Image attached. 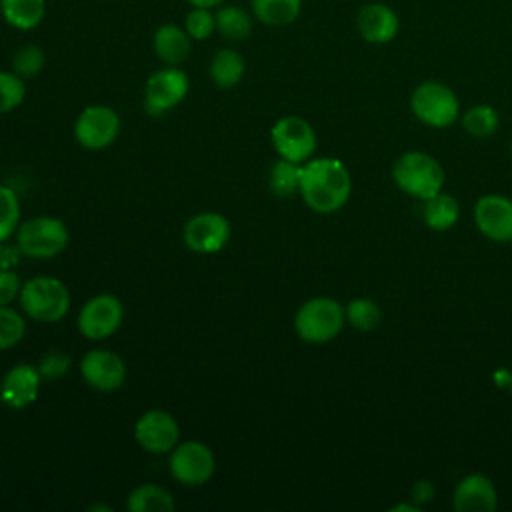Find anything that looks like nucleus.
Returning a JSON list of instances; mask_svg holds the SVG:
<instances>
[{"label":"nucleus","mask_w":512,"mask_h":512,"mask_svg":"<svg viewBox=\"0 0 512 512\" xmlns=\"http://www.w3.org/2000/svg\"><path fill=\"white\" fill-rule=\"evenodd\" d=\"M182 240L194 252H218L230 240V222L218 212L196 214L184 224Z\"/></svg>","instance_id":"4468645a"},{"label":"nucleus","mask_w":512,"mask_h":512,"mask_svg":"<svg viewBox=\"0 0 512 512\" xmlns=\"http://www.w3.org/2000/svg\"><path fill=\"white\" fill-rule=\"evenodd\" d=\"M130 512H174V496L158 484H140L136 486L126 500Z\"/></svg>","instance_id":"393cba45"},{"label":"nucleus","mask_w":512,"mask_h":512,"mask_svg":"<svg viewBox=\"0 0 512 512\" xmlns=\"http://www.w3.org/2000/svg\"><path fill=\"white\" fill-rule=\"evenodd\" d=\"M410 110L418 122L430 128H448L460 118L458 96L440 80L420 82L410 96Z\"/></svg>","instance_id":"39448f33"},{"label":"nucleus","mask_w":512,"mask_h":512,"mask_svg":"<svg viewBox=\"0 0 512 512\" xmlns=\"http://www.w3.org/2000/svg\"><path fill=\"white\" fill-rule=\"evenodd\" d=\"M152 48L160 62L166 66H180L192 50V38L184 30V26H178L174 22L160 24L152 36Z\"/></svg>","instance_id":"6ab92c4d"},{"label":"nucleus","mask_w":512,"mask_h":512,"mask_svg":"<svg viewBox=\"0 0 512 512\" xmlns=\"http://www.w3.org/2000/svg\"><path fill=\"white\" fill-rule=\"evenodd\" d=\"M392 180L404 194L422 202L444 190L446 174L432 154L408 150L394 160Z\"/></svg>","instance_id":"f03ea898"},{"label":"nucleus","mask_w":512,"mask_h":512,"mask_svg":"<svg viewBox=\"0 0 512 512\" xmlns=\"http://www.w3.org/2000/svg\"><path fill=\"white\" fill-rule=\"evenodd\" d=\"M20 306L30 320L52 324L62 320L70 310V290L52 276H36L22 284Z\"/></svg>","instance_id":"7ed1b4c3"},{"label":"nucleus","mask_w":512,"mask_h":512,"mask_svg":"<svg viewBox=\"0 0 512 512\" xmlns=\"http://www.w3.org/2000/svg\"><path fill=\"white\" fill-rule=\"evenodd\" d=\"M122 318V300L114 294H98L80 308L78 330L88 340H104L120 328Z\"/></svg>","instance_id":"9b49d317"},{"label":"nucleus","mask_w":512,"mask_h":512,"mask_svg":"<svg viewBox=\"0 0 512 512\" xmlns=\"http://www.w3.org/2000/svg\"><path fill=\"white\" fill-rule=\"evenodd\" d=\"M300 172L302 164H296L286 158H278L268 176V184L274 196L278 198H290L300 190Z\"/></svg>","instance_id":"bb28decb"},{"label":"nucleus","mask_w":512,"mask_h":512,"mask_svg":"<svg viewBox=\"0 0 512 512\" xmlns=\"http://www.w3.org/2000/svg\"><path fill=\"white\" fill-rule=\"evenodd\" d=\"M210 78L212 82L222 88V90H230L234 86L240 84V80L244 78L246 72V62L242 58V54L234 48H220L218 52H214L210 66H208Z\"/></svg>","instance_id":"412c9836"},{"label":"nucleus","mask_w":512,"mask_h":512,"mask_svg":"<svg viewBox=\"0 0 512 512\" xmlns=\"http://www.w3.org/2000/svg\"><path fill=\"white\" fill-rule=\"evenodd\" d=\"M136 442L150 454H168L180 440V428L166 410H148L134 424Z\"/></svg>","instance_id":"f8f14e48"},{"label":"nucleus","mask_w":512,"mask_h":512,"mask_svg":"<svg viewBox=\"0 0 512 512\" xmlns=\"http://www.w3.org/2000/svg\"><path fill=\"white\" fill-rule=\"evenodd\" d=\"M120 134V116L104 104L86 106L74 124V136L86 150L108 148Z\"/></svg>","instance_id":"9d476101"},{"label":"nucleus","mask_w":512,"mask_h":512,"mask_svg":"<svg viewBox=\"0 0 512 512\" xmlns=\"http://www.w3.org/2000/svg\"><path fill=\"white\" fill-rule=\"evenodd\" d=\"M70 362H72V360H70L68 354H64V352H60V350H50V352H46V354L40 358V362H38V372H40L42 378L54 380V378H60V376H64V374L68 372Z\"/></svg>","instance_id":"72a5a7b5"},{"label":"nucleus","mask_w":512,"mask_h":512,"mask_svg":"<svg viewBox=\"0 0 512 512\" xmlns=\"http://www.w3.org/2000/svg\"><path fill=\"white\" fill-rule=\"evenodd\" d=\"M80 374L88 386L100 392L118 390L126 380V364L112 350H90L80 360Z\"/></svg>","instance_id":"2eb2a0df"},{"label":"nucleus","mask_w":512,"mask_h":512,"mask_svg":"<svg viewBox=\"0 0 512 512\" xmlns=\"http://www.w3.org/2000/svg\"><path fill=\"white\" fill-rule=\"evenodd\" d=\"M344 312H346V322L360 332L374 330L382 320V308L378 306V302L364 296L350 300L344 306Z\"/></svg>","instance_id":"cd10ccee"},{"label":"nucleus","mask_w":512,"mask_h":512,"mask_svg":"<svg viewBox=\"0 0 512 512\" xmlns=\"http://www.w3.org/2000/svg\"><path fill=\"white\" fill-rule=\"evenodd\" d=\"M502 376H504V382H502V384H506L508 390L512 392V372H502Z\"/></svg>","instance_id":"58836bf2"},{"label":"nucleus","mask_w":512,"mask_h":512,"mask_svg":"<svg viewBox=\"0 0 512 512\" xmlns=\"http://www.w3.org/2000/svg\"><path fill=\"white\" fill-rule=\"evenodd\" d=\"M184 30L192 40H208L216 32V14L212 8L192 6L184 18Z\"/></svg>","instance_id":"473e14b6"},{"label":"nucleus","mask_w":512,"mask_h":512,"mask_svg":"<svg viewBox=\"0 0 512 512\" xmlns=\"http://www.w3.org/2000/svg\"><path fill=\"white\" fill-rule=\"evenodd\" d=\"M434 492L436 490H434V484L430 480H416L410 488V498L414 500V504L422 506V504L434 500Z\"/></svg>","instance_id":"e433bc0d"},{"label":"nucleus","mask_w":512,"mask_h":512,"mask_svg":"<svg viewBox=\"0 0 512 512\" xmlns=\"http://www.w3.org/2000/svg\"><path fill=\"white\" fill-rule=\"evenodd\" d=\"M16 244L22 254L36 260L58 256L68 244V228L60 218L34 216L24 220L16 230Z\"/></svg>","instance_id":"423d86ee"},{"label":"nucleus","mask_w":512,"mask_h":512,"mask_svg":"<svg viewBox=\"0 0 512 512\" xmlns=\"http://www.w3.org/2000/svg\"><path fill=\"white\" fill-rule=\"evenodd\" d=\"M22 280L14 270H0V306H8L20 296Z\"/></svg>","instance_id":"f704fd0d"},{"label":"nucleus","mask_w":512,"mask_h":512,"mask_svg":"<svg viewBox=\"0 0 512 512\" xmlns=\"http://www.w3.org/2000/svg\"><path fill=\"white\" fill-rule=\"evenodd\" d=\"M26 334V320L24 316L10 308L0 306V350H8L16 346Z\"/></svg>","instance_id":"7c9ffc66"},{"label":"nucleus","mask_w":512,"mask_h":512,"mask_svg":"<svg viewBox=\"0 0 512 512\" xmlns=\"http://www.w3.org/2000/svg\"><path fill=\"white\" fill-rule=\"evenodd\" d=\"M20 226V202L16 192L0 184V242L8 240Z\"/></svg>","instance_id":"c85d7f7f"},{"label":"nucleus","mask_w":512,"mask_h":512,"mask_svg":"<svg viewBox=\"0 0 512 512\" xmlns=\"http://www.w3.org/2000/svg\"><path fill=\"white\" fill-rule=\"evenodd\" d=\"M250 10L264 26H288L302 10V0H250Z\"/></svg>","instance_id":"b1692460"},{"label":"nucleus","mask_w":512,"mask_h":512,"mask_svg":"<svg viewBox=\"0 0 512 512\" xmlns=\"http://www.w3.org/2000/svg\"><path fill=\"white\" fill-rule=\"evenodd\" d=\"M26 98V86L24 78H20L16 72L0 70V114H6L14 108H18Z\"/></svg>","instance_id":"2f4dec72"},{"label":"nucleus","mask_w":512,"mask_h":512,"mask_svg":"<svg viewBox=\"0 0 512 512\" xmlns=\"http://www.w3.org/2000/svg\"><path fill=\"white\" fill-rule=\"evenodd\" d=\"M44 64H46L44 50L36 44H24L12 56V72H16L24 80L40 74Z\"/></svg>","instance_id":"c756f323"},{"label":"nucleus","mask_w":512,"mask_h":512,"mask_svg":"<svg viewBox=\"0 0 512 512\" xmlns=\"http://www.w3.org/2000/svg\"><path fill=\"white\" fill-rule=\"evenodd\" d=\"M214 14L216 32L230 42H242L254 30V14L238 4H222Z\"/></svg>","instance_id":"5701e85b"},{"label":"nucleus","mask_w":512,"mask_h":512,"mask_svg":"<svg viewBox=\"0 0 512 512\" xmlns=\"http://www.w3.org/2000/svg\"><path fill=\"white\" fill-rule=\"evenodd\" d=\"M458 218H460V206L452 194L442 190L422 200V220L430 230L446 232L456 226Z\"/></svg>","instance_id":"aec40b11"},{"label":"nucleus","mask_w":512,"mask_h":512,"mask_svg":"<svg viewBox=\"0 0 512 512\" xmlns=\"http://www.w3.org/2000/svg\"><path fill=\"white\" fill-rule=\"evenodd\" d=\"M0 14L8 26L28 32L42 24L46 0H0Z\"/></svg>","instance_id":"4be33fe9"},{"label":"nucleus","mask_w":512,"mask_h":512,"mask_svg":"<svg viewBox=\"0 0 512 512\" xmlns=\"http://www.w3.org/2000/svg\"><path fill=\"white\" fill-rule=\"evenodd\" d=\"M274 150L280 158L304 164L316 150V132L302 116H282L270 130Z\"/></svg>","instance_id":"1a4fd4ad"},{"label":"nucleus","mask_w":512,"mask_h":512,"mask_svg":"<svg viewBox=\"0 0 512 512\" xmlns=\"http://www.w3.org/2000/svg\"><path fill=\"white\" fill-rule=\"evenodd\" d=\"M346 324L344 306L330 296H314L306 300L294 316L296 334L310 344L334 340Z\"/></svg>","instance_id":"20e7f679"},{"label":"nucleus","mask_w":512,"mask_h":512,"mask_svg":"<svg viewBox=\"0 0 512 512\" xmlns=\"http://www.w3.org/2000/svg\"><path fill=\"white\" fill-rule=\"evenodd\" d=\"M188 74L178 66H164L152 72L144 84V110L150 116H162L176 108L188 94Z\"/></svg>","instance_id":"0eeeda50"},{"label":"nucleus","mask_w":512,"mask_h":512,"mask_svg":"<svg viewBox=\"0 0 512 512\" xmlns=\"http://www.w3.org/2000/svg\"><path fill=\"white\" fill-rule=\"evenodd\" d=\"M472 218L484 238L498 244L512 242V198L486 194L476 200Z\"/></svg>","instance_id":"ddd939ff"},{"label":"nucleus","mask_w":512,"mask_h":512,"mask_svg":"<svg viewBox=\"0 0 512 512\" xmlns=\"http://www.w3.org/2000/svg\"><path fill=\"white\" fill-rule=\"evenodd\" d=\"M500 126V116L490 104H474L462 114V128L472 138H490Z\"/></svg>","instance_id":"a878e982"},{"label":"nucleus","mask_w":512,"mask_h":512,"mask_svg":"<svg viewBox=\"0 0 512 512\" xmlns=\"http://www.w3.org/2000/svg\"><path fill=\"white\" fill-rule=\"evenodd\" d=\"M40 380L38 366L16 364L0 380V402L14 410L34 404L40 392Z\"/></svg>","instance_id":"dca6fc26"},{"label":"nucleus","mask_w":512,"mask_h":512,"mask_svg":"<svg viewBox=\"0 0 512 512\" xmlns=\"http://www.w3.org/2000/svg\"><path fill=\"white\" fill-rule=\"evenodd\" d=\"M356 30L368 44H388L400 32V18L390 6L370 2L358 10Z\"/></svg>","instance_id":"a211bd4d"},{"label":"nucleus","mask_w":512,"mask_h":512,"mask_svg":"<svg viewBox=\"0 0 512 512\" xmlns=\"http://www.w3.org/2000/svg\"><path fill=\"white\" fill-rule=\"evenodd\" d=\"M190 6H202V8H218L224 4V0H186Z\"/></svg>","instance_id":"4c0bfd02"},{"label":"nucleus","mask_w":512,"mask_h":512,"mask_svg":"<svg viewBox=\"0 0 512 512\" xmlns=\"http://www.w3.org/2000/svg\"><path fill=\"white\" fill-rule=\"evenodd\" d=\"M22 250L18 244H8L6 240L0 242V270H14V266L20 262Z\"/></svg>","instance_id":"c9c22d12"},{"label":"nucleus","mask_w":512,"mask_h":512,"mask_svg":"<svg viewBox=\"0 0 512 512\" xmlns=\"http://www.w3.org/2000/svg\"><path fill=\"white\" fill-rule=\"evenodd\" d=\"M298 194L310 210L334 214L350 200L352 176L338 158H312L302 164Z\"/></svg>","instance_id":"f257e3e1"},{"label":"nucleus","mask_w":512,"mask_h":512,"mask_svg":"<svg viewBox=\"0 0 512 512\" xmlns=\"http://www.w3.org/2000/svg\"><path fill=\"white\" fill-rule=\"evenodd\" d=\"M510 152H512V140H510Z\"/></svg>","instance_id":"ea45409f"},{"label":"nucleus","mask_w":512,"mask_h":512,"mask_svg":"<svg viewBox=\"0 0 512 512\" xmlns=\"http://www.w3.org/2000/svg\"><path fill=\"white\" fill-rule=\"evenodd\" d=\"M170 472L184 486H202L216 472V456L204 442H178L170 452Z\"/></svg>","instance_id":"6e6552de"},{"label":"nucleus","mask_w":512,"mask_h":512,"mask_svg":"<svg viewBox=\"0 0 512 512\" xmlns=\"http://www.w3.org/2000/svg\"><path fill=\"white\" fill-rule=\"evenodd\" d=\"M452 506L456 512H492L498 506V490L486 474H466L454 488Z\"/></svg>","instance_id":"f3484780"}]
</instances>
